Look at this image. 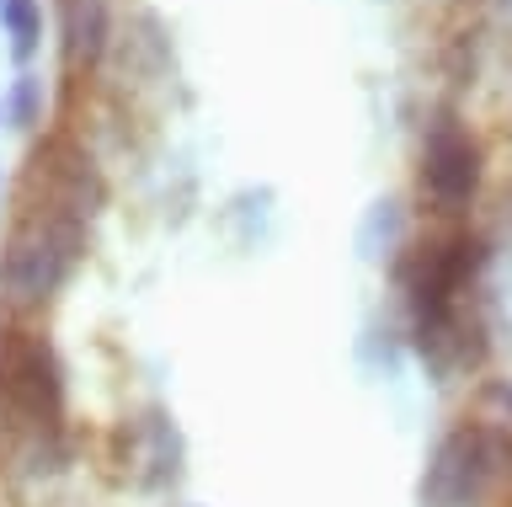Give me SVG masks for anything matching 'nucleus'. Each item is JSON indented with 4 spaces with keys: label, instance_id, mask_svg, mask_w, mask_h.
I'll return each instance as SVG.
<instances>
[{
    "label": "nucleus",
    "instance_id": "1",
    "mask_svg": "<svg viewBox=\"0 0 512 507\" xmlns=\"http://www.w3.org/2000/svg\"><path fill=\"white\" fill-rule=\"evenodd\" d=\"M91 230L96 225L64 209L16 198V214L0 235V315L38 321L54 310L91 257Z\"/></svg>",
    "mask_w": 512,
    "mask_h": 507
},
{
    "label": "nucleus",
    "instance_id": "2",
    "mask_svg": "<svg viewBox=\"0 0 512 507\" xmlns=\"http://www.w3.org/2000/svg\"><path fill=\"white\" fill-rule=\"evenodd\" d=\"M512 491V438L464 411L448 422L416 475V507H502Z\"/></svg>",
    "mask_w": 512,
    "mask_h": 507
},
{
    "label": "nucleus",
    "instance_id": "3",
    "mask_svg": "<svg viewBox=\"0 0 512 507\" xmlns=\"http://www.w3.org/2000/svg\"><path fill=\"white\" fill-rule=\"evenodd\" d=\"M486 145L459 113H432L416 150V193L427 214L443 225H470L480 193H486Z\"/></svg>",
    "mask_w": 512,
    "mask_h": 507
},
{
    "label": "nucleus",
    "instance_id": "4",
    "mask_svg": "<svg viewBox=\"0 0 512 507\" xmlns=\"http://www.w3.org/2000/svg\"><path fill=\"white\" fill-rule=\"evenodd\" d=\"M22 198L27 203H48V209H64L75 219L96 225L107 209V177L96 166V155L80 145L75 134H43L27 155V177H22Z\"/></svg>",
    "mask_w": 512,
    "mask_h": 507
},
{
    "label": "nucleus",
    "instance_id": "5",
    "mask_svg": "<svg viewBox=\"0 0 512 507\" xmlns=\"http://www.w3.org/2000/svg\"><path fill=\"white\" fill-rule=\"evenodd\" d=\"M118 465L134 486L144 491H166L182 481V465H187V443H182V427L166 406H150L139 417H128L118 427Z\"/></svg>",
    "mask_w": 512,
    "mask_h": 507
},
{
    "label": "nucleus",
    "instance_id": "6",
    "mask_svg": "<svg viewBox=\"0 0 512 507\" xmlns=\"http://www.w3.org/2000/svg\"><path fill=\"white\" fill-rule=\"evenodd\" d=\"M112 49V0H59V65L70 81L102 70Z\"/></svg>",
    "mask_w": 512,
    "mask_h": 507
},
{
    "label": "nucleus",
    "instance_id": "7",
    "mask_svg": "<svg viewBox=\"0 0 512 507\" xmlns=\"http://www.w3.org/2000/svg\"><path fill=\"white\" fill-rule=\"evenodd\" d=\"M411 235L416 230H411V219H406V203H400V198H379V203H368V214H363V225H358V257L390 267Z\"/></svg>",
    "mask_w": 512,
    "mask_h": 507
},
{
    "label": "nucleus",
    "instance_id": "8",
    "mask_svg": "<svg viewBox=\"0 0 512 507\" xmlns=\"http://www.w3.org/2000/svg\"><path fill=\"white\" fill-rule=\"evenodd\" d=\"M0 113L16 134H38L48 123V81L38 70H16V81L6 91V102H0Z\"/></svg>",
    "mask_w": 512,
    "mask_h": 507
},
{
    "label": "nucleus",
    "instance_id": "9",
    "mask_svg": "<svg viewBox=\"0 0 512 507\" xmlns=\"http://www.w3.org/2000/svg\"><path fill=\"white\" fill-rule=\"evenodd\" d=\"M0 27L11 38V59L27 70L43 49V0H6L0 6Z\"/></svg>",
    "mask_w": 512,
    "mask_h": 507
},
{
    "label": "nucleus",
    "instance_id": "10",
    "mask_svg": "<svg viewBox=\"0 0 512 507\" xmlns=\"http://www.w3.org/2000/svg\"><path fill=\"white\" fill-rule=\"evenodd\" d=\"M0 198H6V171H0Z\"/></svg>",
    "mask_w": 512,
    "mask_h": 507
},
{
    "label": "nucleus",
    "instance_id": "11",
    "mask_svg": "<svg viewBox=\"0 0 512 507\" xmlns=\"http://www.w3.org/2000/svg\"><path fill=\"white\" fill-rule=\"evenodd\" d=\"M0 123H6V113H0Z\"/></svg>",
    "mask_w": 512,
    "mask_h": 507
},
{
    "label": "nucleus",
    "instance_id": "12",
    "mask_svg": "<svg viewBox=\"0 0 512 507\" xmlns=\"http://www.w3.org/2000/svg\"><path fill=\"white\" fill-rule=\"evenodd\" d=\"M507 11H512V0H507Z\"/></svg>",
    "mask_w": 512,
    "mask_h": 507
},
{
    "label": "nucleus",
    "instance_id": "13",
    "mask_svg": "<svg viewBox=\"0 0 512 507\" xmlns=\"http://www.w3.org/2000/svg\"><path fill=\"white\" fill-rule=\"evenodd\" d=\"M0 6H6V0H0Z\"/></svg>",
    "mask_w": 512,
    "mask_h": 507
}]
</instances>
